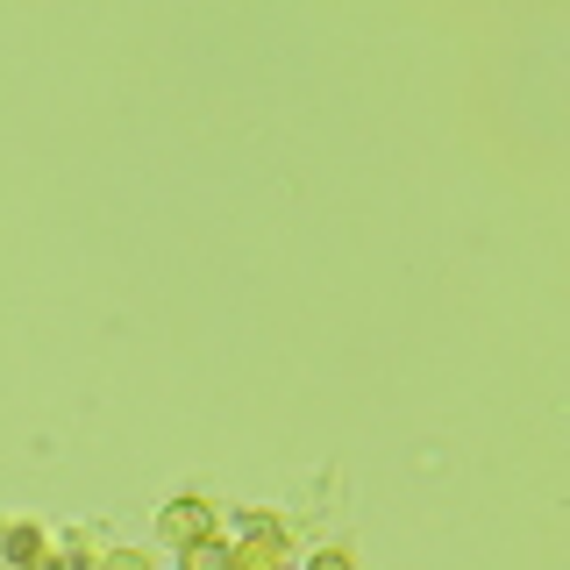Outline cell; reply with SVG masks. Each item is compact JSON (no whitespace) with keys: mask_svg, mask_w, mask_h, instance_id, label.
<instances>
[{"mask_svg":"<svg viewBox=\"0 0 570 570\" xmlns=\"http://www.w3.org/2000/svg\"><path fill=\"white\" fill-rule=\"evenodd\" d=\"M165 534H171V542H207V507H200V499H171V507H165Z\"/></svg>","mask_w":570,"mask_h":570,"instance_id":"cell-2","label":"cell"},{"mask_svg":"<svg viewBox=\"0 0 570 570\" xmlns=\"http://www.w3.org/2000/svg\"><path fill=\"white\" fill-rule=\"evenodd\" d=\"M29 570H58V563H43V557H36V563H29Z\"/></svg>","mask_w":570,"mask_h":570,"instance_id":"cell-7","label":"cell"},{"mask_svg":"<svg viewBox=\"0 0 570 570\" xmlns=\"http://www.w3.org/2000/svg\"><path fill=\"white\" fill-rule=\"evenodd\" d=\"M314 570H356V563L343 557V549H328V557H314Z\"/></svg>","mask_w":570,"mask_h":570,"instance_id":"cell-6","label":"cell"},{"mask_svg":"<svg viewBox=\"0 0 570 570\" xmlns=\"http://www.w3.org/2000/svg\"><path fill=\"white\" fill-rule=\"evenodd\" d=\"M186 570H228V549L222 542H193L186 549Z\"/></svg>","mask_w":570,"mask_h":570,"instance_id":"cell-4","label":"cell"},{"mask_svg":"<svg viewBox=\"0 0 570 570\" xmlns=\"http://www.w3.org/2000/svg\"><path fill=\"white\" fill-rule=\"evenodd\" d=\"M8 557L14 563H36V557H43V534H36V528H8Z\"/></svg>","mask_w":570,"mask_h":570,"instance_id":"cell-3","label":"cell"},{"mask_svg":"<svg viewBox=\"0 0 570 570\" xmlns=\"http://www.w3.org/2000/svg\"><path fill=\"white\" fill-rule=\"evenodd\" d=\"M100 570H150V563H142V557H136V549H121V557H107Z\"/></svg>","mask_w":570,"mask_h":570,"instance_id":"cell-5","label":"cell"},{"mask_svg":"<svg viewBox=\"0 0 570 570\" xmlns=\"http://www.w3.org/2000/svg\"><path fill=\"white\" fill-rule=\"evenodd\" d=\"M228 570H285V542H278L272 528H257L236 557H228Z\"/></svg>","mask_w":570,"mask_h":570,"instance_id":"cell-1","label":"cell"}]
</instances>
